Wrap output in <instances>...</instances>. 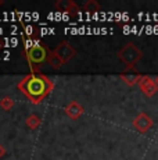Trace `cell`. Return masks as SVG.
Wrapping results in <instances>:
<instances>
[{
	"label": "cell",
	"mask_w": 158,
	"mask_h": 160,
	"mask_svg": "<svg viewBox=\"0 0 158 160\" xmlns=\"http://www.w3.org/2000/svg\"><path fill=\"white\" fill-rule=\"evenodd\" d=\"M65 114L68 116L69 118H72V120H78L79 117L83 114V107H82L78 102L72 100V102H69L68 104H67V107H65Z\"/></svg>",
	"instance_id": "cell-6"
},
{
	"label": "cell",
	"mask_w": 158,
	"mask_h": 160,
	"mask_svg": "<svg viewBox=\"0 0 158 160\" xmlns=\"http://www.w3.org/2000/svg\"><path fill=\"white\" fill-rule=\"evenodd\" d=\"M22 28H24V33H25L29 39H32V41H39V29L36 28L35 25H25V24H22Z\"/></svg>",
	"instance_id": "cell-9"
},
{
	"label": "cell",
	"mask_w": 158,
	"mask_h": 160,
	"mask_svg": "<svg viewBox=\"0 0 158 160\" xmlns=\"http://www.w3.org/2000/svg\"><path fill=\"white\" fill-rule=\"evenodd\" d=\"M121 78H122L128 85H133V84H135V82L139 79V77H135V75H126V74H122V75H121Z\"/></svg>",
	"instance_id": "cell-14"
},
{
	"label": "cell",
	"mask_w": 158,
	"mask_h": 160,
	"mask_svg": "<svg viewBox=\"0 0 158 160\" xmlns=\"http://www.w3.org/2000/svg\"><path fill=\"white\" fill-rule=\"evenodd\" d=\"M54 7L58 11H61V13H67L69 15H75L81 11L79 6H77L74 2H71V0H58V2L54 3Z\"/></svg>",
	"instance_id": "cell-5"
},
{
	"label": "cell",
	"mask_w": 158,
	"mask_h": 160,
	"mask_svg": "<svg viewBox=\"0 0 158 160\" xmlns=\"http://www.w3.org/2000/svg\"><path fill=\"white\" fill-rule=\"evenodd\" d=\"M49 49L40 41H32V39H24V54L28 60V64L32 67L33 72H36V67L43 64L47 58Z\"/></svg>",
	"instance_id": "cell-2"
},
{
	"label": "cell",
	"mask_w": 158,
	"mask_h": 160,
	"mask_svg": "<svg viewBox=\"0 0 158 160\" xmlns=\"http://www.w3.org/2000/svg\"><path fill=\"white\" fill-rule=\"evenodd\" d=\"M0 107H2L3 110H6V112H10L14 107V100L8 96L2 98V99H0Z\"/></svg>",
	"instance_id": "cell-12"
},
{
	"label": "cell",
	"mask_w": 158,
	"mask_h": 160,
	"mask_svg": "<svg viewBox=\"0 0 158 160\" xmlns=\"http://www.w3.org/2000/svg\"><path fill=\"white\" fill-rule=\"evenodd\" d=\"M142 56H143V53L133 43H128L125 48H122L118 52V57H119L126 66H133Z\"/></svg>",
	"instance_id": "cell-3"
},
{
	"label": "cell",
	"mask_w": 158,
	"mask_h": 160,
	"mask_svg": "<svg viewBox=\"0 0 158 160\" xmlns=\"http://www.w3.org/2000/svg\"><path fill=\"white\" fill-rule=\"evenodd\" d=\"M54 84L47 78V75L39 72H32L24 77L18 84V89L28 98L33 104L40 103L53 91Z\"/></svg>",
	"instance_id": "cell-1"
},
{
	"label": "cell",
	"mask_w": 158,
	"mask_h": 160,
	"mask_svg": "<svg viewBox=\"0 0 158 160\" xmlns=\"http://www.w3.org/2000/svg\"><path fill=\"white\" fill-rule=\"evenodd\" d=\"M140 88H142L147 95L154 93V91H156L154 82L151 81L150 78H142V79H140Z\"/></svg>",
	"instance_id": "cell-10"
},
{
	"label": "cell",
	"mask_w": 158,
	"mask_h": 160,
	"mask_svg": "<svg viewBox=\"0 0 158 160\" xmlns=\"http://www.w3.org/2000/svg\"><path fill=\"white\" fill-rule=\"evenodd\" d=\"M46 63L49 64V66L53 67V68H61V67L64 66V63L61 61V58H60L56 53H54V50H49L47 52Z\"/></svg>",
	"instance_id": "cell-8"
},
{
	"label": "cell",
	"mask_w": 158,
	"mask_h": 160,
	"mask_svg": "<svg viewBox=\"0 0 158 160\" xmlns=\"http://www.w3.org/2000/svg\"><path fill=\"white\" fill-rule=\"evenodd\" d=\"M3 4V0H0V6H2Z\"/></svg>",
	"instance_id": "cell-16"
},
{
	"label": "cell",
	"mask_w": 158,
	"mask_h": 160,
	"mask_svg": "<svg viewBox=\"0 0 158 160\" xmlns=\"http://www.w3.org/2000/svg\"><path fill=\"white\" fill-rule=\"evenodd\" d=\"M4 153H6L4 148H3L2 145H0V158H3V156H4Z\"/></svg>",
	"instance_id": "cell-15"
},
{
	"label": "cell",
	"mask_w": 158,
	"mask_h": 160,
	"mask_svg": "<svg viewBox=\"0 0 158 160\" xmlns=\"http://www.w3.org/2000/svg\"><path fill=\"white\" fill-rule=\"evenodd\" d=\"M100 8H101V6L96 0H89L83 4V10L87 11V13H97V11H100Z\"/></svg>",
	"instance_id": "cell-11"
},
{
	"label": "cell",
	"mask_w": 158,
	"mask_h": 160,
	"mask_svg": "<svg viewBox=\"0 0 158 160\" xmlns=\"http://www.w3.org/2000/svg\"><path fill=\"white\" fill-rule=\"evenodd\" d=\"M26 125H28L31 130H36V128L40 125V118L36 114H31L26 118Z\"/></svg>",
	"instance_id": "cell-13"
},
{
	"label": "cell",
	"mask_w": 158,
	"mask_h": 160,
	"mask_svg": "<svg viewBox=\"0 0 158 160\" xmlns=\"http://www.w3.org/2000/svg\"><path fill=\"white\" fill-rule=\"evenodd\" d=\"M151 120L148 118L147 116L144 114V113H142V114H139L137 117H136L135 120H133V125H135L136 128H137L139 131H142V132H146L148 130V128L151 127Z\"/></svg>",
	"instance_id": "cell-7"
},
{
	"label": "cell",
	"mask_w": 158,
	"mask_h": 160,
	"mask_svg": "<svg viewBox=\"0 0 158 160\" xmlns=\"http://www.w3.org/2000/svg\"><path fill=\"white\" fill-rule=\"evenodd\" d=\"M54 53L61 58V61L65 64V63H68V61L71 60L75 54H77V50H75V49L72 48V46L69 45L67 41H64V42H61V43L57 46L56 49H54Z\"/></svg>",
	"instance_id": "cell-4"
}]
</instances>
